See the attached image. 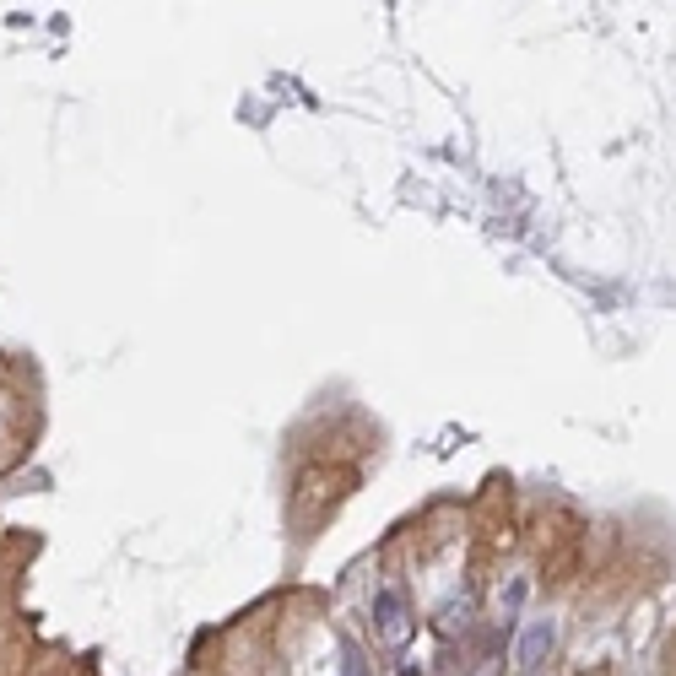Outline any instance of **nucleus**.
<instances>
[{"label": "nucleus", "instance_id": "nucleus-1", "mask_svg": "<svg viewBox=\"0 0 676 676\" xmlns=\"http://www.w3.org/2000/svg\"><path fill=\"white\" fill-rule=\"evenodd\" d=\"M558 649V617H530L520 628V639H514V666L525 676H536L547 666V655Z\"/></svg>", "mask_w": 676, "mask_h": 676}, {"label": "nucleus", "instance_id": "nucleus-2", "mask_svg": "<svg viewBox=\"0 0 676 676\" xmlns=\"http://www.w3.org/2000/svg\"><path fill=\"white\" fill-rule=\"evenodd\" d=\"M374 633L384 644H406V639H412V606H406V595L395 585L374 590Z\"/></svg>", "mask_w": 676, "mask_h": 676}, {"label": "nucleus", "instance_id": "nucleus-3", "mask_svg": "<svg viewBox=\"0 0 676 676\" xmlns=\"http://www.w3.org/2000/svg\"><path fill=\"white\" fill-rule=\"evenodd\" d=\"M525 595H530V574H514V579H509V590L498 595V617H514V612L525 606Z\"/></svg>", "mask_w": 676, "mask_h": 676}, {"label": "nucleus", "instance_id": "nucleus-4", "mask_svg": "<svg viewBox=\"0 0 676 676\" xmlns=\"http://www.w3.org/2000/svg\"><path fill=\"white\" fill-rule=\"evenodd\" d=\"M466 612H471V595H460V601H449L444 612H439V628H444V633L466 628Z\"/></svg>", "mask_w": 676, "mask_h": 676}]
</instances>
